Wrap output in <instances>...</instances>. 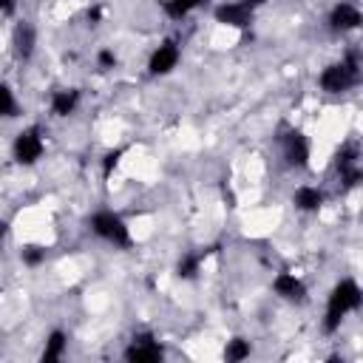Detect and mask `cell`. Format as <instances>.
<instances>
[{"label":"cell","instance_id":"cell-8","mask_svg":"<svg viewBox=\"0 0 363 363\" xmlns=\"http://www.w3.org/2000/svg\"><path fill=\"white\" fill-rule=\"evenodd\" d=\"M34 48H37V28L28 20H20L11 31V51L20 62H28L34 57Z\"/></svg>","mask_w":363,"mask_h":363},{"label":"cell","instance_id":"cell-17","mask_svg":"<svg viewBox=\"0 0 363 363\" xmlns=\"http://www.w3.org/2000/svg\"><path fill=\"white\" fill-rule=\"evenodd\" d=\"M250 352H252V346H250V340H244V337H233V340H227V346H224V357H227L230 363L247 360Z\"/></svg>","mask_w":363,"mask_h":363},{"label":"cell","instance_id":"cell-19","mask_svg":"<svg viewBox=\"0 0 363 363\" xmlns=\"http://www.w3.org/2000/svg\"><path fill=\"white\" fill-rule=\"evenodd\" d=\"M122 156H125V147H113V150H108V153L102 156V179H111V176H113V170L119 167Z\"/></svg>","mask_w":363,"mask_h":363},{"label":"cell","instance_id":"cell-12","mask_svg":"<svg viewBox=\"0 0 363 363\" xmlns=\"http://www.w3.org/2000/svg\"><path fill=\"white\" fill-rule=\"evenodd\" d=\"M77 105H79V91L77 88H60V91L51 94V113L60 116V119L71 116L77 111Z\"/></svg>","mask_w":363,"mask_h":363},{"label":"cell","instance_id":"cell-18","mask_svg":"<svg viewBox=\"0 0 363 363\" xmlns=\"http://www.w3.org/2000/svg\"><path fill=\"white\" fill-rule=\"evenodd\" d=\"M9 116H17V99H14V91L0 79V119H9Z\"/></svg>","mask_w":363,"mask_h":363},{"label":"cell","instance_id":"cell-15","mask_svg":"<svg viewBox=\"0 0 363 363\" xmlns=\"http://www.w3.org/2000/svg\"><path fill=\"white\" fill-rule=\"evenodd\" d=\"M65 349H68V335L62 332V329H54L51 335H48V340H45V349H43V360H60L62 354H65Z\"/></svg>","mask_w":363,"mask_h":363},{"label":"cell","instance_id":"cell-3","mask_svg":"<svg viewBox=\"0 0 363 363\" xmlns=\"http://www.w3.org/2000/svg\"><path fill=\"white\" fill-rule=\"evenodd\" d=\"M88 224H91V233H94L96 238H102V241H108V244H113V247L128 250V247L133 244L130 227H128L125 218H122L119 213H113V210H99V213H94Z\"/></svg>","mask_w":363,"mask_h":363},{"label":"cell","instance_id":"cell-7","mask_svg":"<svg viewBox=\"0 0 363 363\" xmlns=\"http://www.w3.org/2000/svg\"><path fill=\"white\" fill-rule=\"evenodd\" d=\"M179 60H182V48H179V43H176V40H164V43H159L156 51L150 54V60H147V71H150L153 77H164V74H170V71L179 65Z\"/></svg>","mask_w":363,"mask_h":363},{"label":"cell","instance_id":"cell-11","mask_svg":"<svg viewBox=\"0 0 363 363\" xmlns=\"http://www.w3.org/2000/svg\"><path fill=\"white\" fill-rule=\"evenodd\" d=\"M272 292H275L278 298H284V301H303V298H306L303 281H301L295 272H289V269H284V272H278V275L272 278Z\"/></svg>","mask_w":363,"mask_h":363},{"label":"cell","instance_id":"cell-23","mask_svg":"<svg viewBox=\"0 0 363 363\" xmlns=\"http://www.w3.org/2000/svg\"><path fill=\"white\" fill-rule=\"evenodd\" d=\"M99 20H102V6H91V9H88V23L96 26Z\"/></svg>","mask_w":363,"mask_h":363},{"label":"cell","instance_id":"cell-10","mask_svg":"<svg viewBox=\"0 0 363 363\" xmlns=\"http://www.w3.org/2000/svg\"><path fill=\"white\" fill-rule=\"evenodd\" d=\"M360 23H363V14H360V9L354 6V3H337L332 11H329V26H332V31H340V34H346V31H354V28H360Z\"/></svg>","mask_w":363,"mask_h":363},{"label":"cell","instance_id":"cell-25","mask_svg":"<svg viewBox=\"0 0 363 363\" xmlns=\"http://www.w3.org/2000/svg\"><path fill=\"white\" fill-rule=\"evenodd\" d=\"M6 238V221H0V241Z\"/></svg>","mask_w":363,"mask_h":363},{"label":"cell","instance_id":"cell-9","mask_svg":"<svg viewBox=\"0 0 363 363\" xmlns=\"http://www.w3.org/2000/svg\"><path fill=\"white\" fill-rule=\"evenodd\" d=\"M216 23L221 26H230V28H247L252 23V6L250 3H221L216 11H213Z\"/></svg>","mask_w":363,"mask_h":363},{"label":"cell","instance_id":"cell-24","mask_svg":"<svg viewBox=\"0 0 363 363\" xmlns=\"http://www.w3.org/2000/svg\"><path fill=\"white\" fill-rule=\"evenodd\" d=\"M244 3H250V6L255 9V6H264V3H269V0H244Z\"/></svg>","mask_w":363,"mask_h":363},{"label":"cell","instance_id":"cell-20","mask_svg":"<svg viewBox=\"0 0 363 363\" xmlns=\"http://www.w3.org/2000/svg\"><path fill=\"white\" fill-rule=\"evenodd\" d=\"M20 258H23L26 267H40V264L45 261V250H43V247H23Z\"/></svg>","mask_w":363,"mask_h":363},{"label":"cell","instance_id":"cell-6","mask_svg":"<svg viewBox=\"0 0 363 363\" xmlns=\"http://www.w3.org/2000/svg\"><path fill=\"white\" fill-rule=\"evenodd\" d=\"M162 357H164L162 343L147 332L145 335H133V340L125 349V360H130V363H156Z\"/></svg>","mask_w":363,"mask_h":363},{"label":"cell","instance_id":"cell-16","mask_svg":"<svg viewBox=\"0 0 363 363\" xmlns=\"http://www.w3.org/2000/svg\"><path fill=\"white\" fill-rule=\"evenodd\" d=\"M199 269H201V255H199V252H187V255H182L179 264H176V275H179L182 281L196 278Z\"/></svg>","mask_w":363,"mask_h":363},{"label":"cell","instance_id":"cell-5","mask_svg":"<svg viewBox=\"0 0 363 363\" xmlns=\"http://www.w3.org/2000/svg\"><path fill=\"white\" fill-rule=\"evenodd\" d=\"M281 150H284V159L289 167H306L309 164V156H312V145H309V136L298 128H289L281 139Z\"/></svg>","mask_w":363,"mask_h":363},{"label":"cell","instance_id":"cell-22","mask_svg":"<svg viewBox=\"0 0 363 363\" xmlns=\"http://www.w3.org/2000/svg\"><path fill=\"white\" fill-rule=\"evenodd\" d=\"M17 11V0H0V14L3 17H11Z\"/></svg>","mask_w":363,"mask_h":363},{"label":"cell","instance_id":"cell-13","mask_svg":"<svg viewBox=\"0 0 363 363\" xmlns=\"http://www.w3.org/2000/svg\"><path fill=\"white\" fill-rule=\"evenodd\" d=\"M292 204L298 210H303V213H315V210L323 207V193L318 187H312V184H301L292 193Z\"/></svg>","mask_w":363,"mask_h":363},{"label":"cell","instance_id":"cell-1","mask_svg":"<svg viewBox=\"0 0 363 363\" xmlns=\"http://www.w3.org/2000/svg\"><path fill=\"white\" fill-rule=\"evenodd\" d=\"M360 301H363V292L357 286L354 278H340L332 292H329V301H326V315H323V332H337L343 318L349 312H357L360 309Z\"/></svg>","mask_w":363,"mask_h":363},{"label":"cell","instance_id":"cell-4","mask_svg":"<svg viewBox=\"0 0 363 363\" xmlns=\"http://www.w3.org/2000/svg\"><path fill=\"white\" fill-rule=\"evenodd\" d=\"M43 153H45V139H43V130H40L37 125L20 130V133L14 136V142H11V156H14V162L23 164V167L37 164V162L43 159Z\"/></svg>","mask_w":363,"mask_h":363},{"label":"cell","instance_id":"cell-21","mask_svg":"<svg viewBox=\"0 0 363 363\" xmlns=\"http://www.w3.org/2000/svg\"><path fill=\"white\" fill-rule=\"evenodd\" d=\"M96 62H99V68H113V65H116V54H113L111 48H102V51L96 54Z\"/></svg>","mask_w":363,"mask_h":363},{"label":"cell","instance_id":"cell-2","mask_svg":"<svg viewBox=\"0 0 363 363\" xmlns=\"http://www.w3.org/2000/svg\"><path fill=\"white\" fill-rule=\"evenodd\" d=\"M318 82H320V88H323L326 94H346L349 88H354V85L360 82V60H357V54L349 51L340 62L326 65V68L320 71Z\"/></svg>","mask_w":363,"mask_h":363},{"label":"cell","instance_id":"cell-14","mask_svg":"<svg viewBox=\"0 0 363 363\" xmlns=\"http://www.w3.org/2000/svg\"><path fill=\"white\" fill-rule=\"evenodd\" d=\"M207 0H162V9H164V14L170 17V20H184L190 11H196V9H201Z\"/></svg>","mask_w":363,"mask_h":363}]
</instances>
